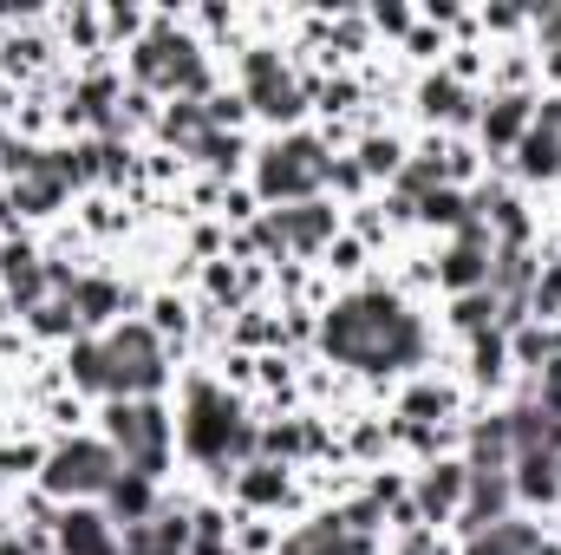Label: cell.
<instances>
[{"label": "cell", "instance_id": "6da1fadb", "mask_svg": "<svg viewBox=\"0 0 561 555\" xmlns=\"http://www.w3.org/2000/svg\"><path fill=\"white\" fill-rule=\"evenodd\" d=\"M53 484H79V490L105 484V451H66L59 471H53Z\"/></svg>", "mask_w": 561, "mask_h": 555}, {"label": "cell", "instance_id": "7a4b0ae2", "mask_svg": "<svg viewBox=\"0 0 561 555\" xmlns=\"http://www.w3.org/2000/svg\"><path fill=\"white\" fill-rule=\"evenodd\" d=\"M112 360H118V366H112V380H131V386H144V380L157 373V366H150V340H144V333L118 340V347H112Z\"/></svg>", "mask_w": 561, "mask_h": 555}, {"label": "cell", "instance_id": "3957f363", "mask_svg": "<svg viewBox=\"0 0 561 555\" xmlns=\"http://www.w3.org/2000/svg\"><path fill=\"white\" fill-rule=\"evenodd\" d=\"M118 438H131L138 464H150L157 457V412H118Z\"/></svg>", "mask_w": 561, "mask_h": 555}]
</instances>
